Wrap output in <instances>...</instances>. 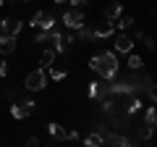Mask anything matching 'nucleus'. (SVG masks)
<instances>
[{
	"label": "nucleus",
	"instance_id": "nucleus-1",
	"mask_svg": "<svg viewBox=\"0 0 157 147\" xmlns=\"http://www.w3.org/2000/svg\"><path fill=\"white\" fill-rule=\"evenodd\" d=\"M89 68H92L94 74H100L105 81H113V79L118 76V68H121V63H118V55H115V53L105 50V53H97V55H92Z\"/></svg>",
	"mask_w": 157,
	"mask_h": 147
},
{
	"label": "nucleus",
	"instance_id": "nucleus-2",
	"mask_svg": "<svg viewBox=\"0 0 157 147\" xmlns=\"http://www.w3.org/2000/svg\"><path fill=\"white\" fill-rule=\"evenodd\" d=\"M45 84H47V71H45V68H34V71L26 74V79H24V87H26L29 92L45 89Z\"/></svg>",
	"mask_w": 157,
	"mask_h": 147
},
{
	"label": "nucleus",
	"instance_id": "nucleus-3",
	"mask_svg": "<svg viewBox=\"0 0 157 147\" xmlns=\"http://www.w3.org/2000/svg\"><path fill=\"white\" fill-rule=\"evenodd\" d=\"M34 108H37V102H34V100L21 97V100H16V102L11 105V116H13V118H18V121H21V118H29V116L34 113Z\"/></svg>",
	"mask_w": 157,
	"mask_h": 147
},
{
	"label": "nucleus",
	"instance_id": "nucleus-4",
	"mask_svg": "<svg viewBox=\"0 0 157 147\" xmlns=\"http://www.w3.org/2000/svg\"><path fill=\"white\" fill-rule=\"evenodd\" d=\"M32 24L34 29H37V32H50V29H55V16H52V13H47V11H37L32 16Z\"/></svg>",
	"mask_w": 157,
	"mask_h": 147
},
{
	"label": "nucleus",
	"instance_id": "nucleus-5",
	"mask_svg": "<svg viewBox=\"0 0 157 147\" xmlns=\"http://www.w3.org/2000/svg\"><path fill=\"white\" fill-rule=\"evenodd\" d=\"M21 29H24V21H21V18L8 16V18L0 21V37H13V40H16L18 34H21Z\"/></svg>",
	"mask_w": 157,
	"mask_h": 147
},
{
	"label": "nucleus",
	"instance_id": "nucleus-6",
	"mask_svg": "<svg viewBox=\"0 0 157 147\" xmlns=\"http://www.w3.org/2000/svg\"><path fill=\"white\" fill-rule=\"evenodd\" d=\"M84 13H81V8H71V11H66L63 13V24H66L71 32H76V29H81L84 26Z\"/></svg>",
	"mask_w": 157,
	"mask_h": 147
},
{
	"label": "nucleus",
	"instance_id": "nucleus-7",
	"mask_svg": "<svg viewBox=\"0 0 157 147\" xmlns=\"http://www.w3.org/2000/svg\"><path fill=\"white\" fill-rule=\"evenodd\" d=\"M113 47H115V53H123V55H128V53H134V40H131L128 34H118L115 42H113Z\"/></svg>",
	"mask_w": 157,
	"mask_h": 147
},
{
	"label": "nucleus",
	"instance_id": "nucleus-8",
	"mask_svg": "<svg viewBox=\"0 0 157 147\" xmlns=\"http://www.w3.org/2000/svg\"><path fill=\"white\" fill-rule=\"evenodd\" d=\"M92 34H94V40H107V37L115 34V26H113L110 21H102V24H97V26L92 29Z\"/></svg>",
	"mask_w": 157,
	"mask_h": 147
},
{
	"label": "nucleus",
	"instance_id": "nucleus-9",
	"mask_svg": "<svg viewBox=\"0 0 157 147\" xmlns=\"http://www.w3.org/2000/svg\"><path fill=\"white\" fill-rule=\"evenodd\" d=\"M105 145L107 147H131V142H128V137H123V134H110V131H107Z\"/></svg>",
	"mask_w": 157,
	"mask_h": 147
},
{
	"label": "nucleus",
	"instance_id": "nucleus-10",
	"mask_svg": "<svg viewBox=\"0 0 157 147\" xmlns=\"http://www.w3.org/2000/svg\"><path fill=\"white\" fill-rule=\"evenodd\" d=\"M121 16H123V6H121V3H110V6L105 8V18H107L110 24H115Z\"/></svg>",
	"mask_w": 157,
	"mask_h": 147
},
{
	"label": "nucleus",
	"instance_id": "nucleus-11",
	"mask_svg": "<svg viewBox=\"0 0 157 147\" xmlns=\"http://www.w3.org/2000/svg\"><path fill=\"white\" fill-rule=\"evenodd\" d=\"M47 134L52 137V139H68V129L60 124H47Z\"/></svg>",
	"mask_w": 157,
	"mask_h": 147
},
{
	"label": "nucleus",
	"instance_id": "nucleus-12",
	"mask_svg": "<svg viewBox=\"0 0 157 147\" xmlns=\"http://www.w3.org/2000/svg\"><path fill=\"white\" fill-rule=\"evenodd\" d=\"M0 53H3V55L16 53V40H13V37H0Z\"/></svg>",
	"mask_w": 157,
	"mask_h": 147
},
{
	"label": "nucleus",
	"instance_id": "nucleus-13",
	"mask_svg": "<svg viewBox=\"0 0 157 147\" xmlns=\"http://www.w3.org/2000/svg\"><path fill=\"white\" fill-rule=\"evenodd\" d=\"M141 110V100L136 95H131L128 100H126V116H134V113H139Z\"/></svg>",
	"mask_w": 157,
	"mask_h": 147
},
{
	"label": "nucleus",
	"instance_id": "nucleus-14",
	"mask_svg": "<svg viewBox=\"0 0 157 147\" xmlns=\"http://www.w3.org/2000/svg\"><path fill=\"white\" fill-rule=\"evenodd\" d=\"M73 40H81V42H92V40H94V34H92V29H89V26L84 24L81 29H76V32H73Z\"/></svg>",
	"mask_w": 157,
	"mask_h": 147
},
{
	"label": "nucleus",
	"instance_id": "nucleus-15",
	"mask_svg": "<svg viewBox=\"0 0 157 147\" xmlns=\"http://www.w3.org/2000/svg\"><path fill=\"white\" fill-rule=\"evenodd\" d=\"M55 53H52V50H45V53H42V58H39V68H45V71H47V68H50V66H55Z\"/></svg>",
	"mask_w": 157,
	"mask_h": 147
},
{
	"label": "nucleus",
	"instance_id": "nucleus-16",
	"mask_svg": "<svg viewBox=\"0 0 157 147\" xmlns=\"http://www.w3.org/2000/svg\"><path fill=\"white\" fill-rule=\"evenodd\" d=\"M102 145H105V137L94 134V131H92V134L84 139V147H102Z\"/></svg>",
	"mask_w": 157,
	"mask_h": 147
},
{
	"label": "nucleus",
	"instance_id": "nucleus-17",
	"mask_svg": "<svg viewBox=\"0 0 157 147\" xmlns=\"http://www.w3.org/2000/svg\"><path fill=\"white\" fill-rule=\"evenodd\" d=\"M136 134H139V139H152V137H155V126H147V124H141L139 129H136Z\"/></svg>",
	"mask_w": 157,
	"mask_h": 147
},
{
	"label": "nucleus",
	"instance_id": "nucleus-18",
	"mask_svg": "<svg viewBox=\"0 0 157 147\" xmlns=\"http://www.w3.org/2000/svg\"><path fill=\"white\" fill-rule=\"evenodd\" d=\"M66 74H68V68H66V66H50V76H52L55 81L66 79Z\"/></svg>",
	"mask_w": 157,
	"mask_h": 147
},
{
	"label": "nucleus",
	"instance_id": "nucleus-19",
	"mask_svg": "<svg viewBox=\"0 0 157 147\" xmlns=\"http://www.w3.org/2000/svg\"><path fill=\"white\" fill-rule=\"evenodd\" d=\"M141 66H144L141 55H136V53H128V68H131V71H139Z\"/></svg>",
	"mask_w": 157,
	"mask_h": 147
},
{
	"label": "nucleus",
	"instance_id": "nucleus-20",
	"mask_svg": "<svg viewBox=\"0 0 157 147\" xmlns=\"http://www.w3.org/2000/svg\"><path fill=\"white\" fill-rule=\"evenodd\" d=\"M144 124H147V126H155V124H157V113H155V108H147V110H144Z\"/></svg>",
	"mask_w": 157,
	"mask_h": 147
},
{
	"label": "nucleus",
	"instance_id": "nucleus-21",
	"mask_svg": "<svg viewBox=\"0 0 157 147\" xmlns=\"http://www.w3.org/2000/svg\"><path fill=\"white\" fill-rule=\"evenodd\" d=\"M113 26H118V29H128V26H134V18H131V16H121L115 24H113Z\"/></svg>",
	"mask_w": 157,
	"mask_h": 147
},
{
	"label": "nucleus",
	"instance_id": "nucleus-22",
	"mask_svg": "<svg viewBox=\"0 0 157 147\" xmlns=\"http://www.w3.org/2000/svg\"><path fill=\"white\" fill-rule=\"evenodd\" d=\"M50 32H52V29H50ZM50 32H37V34H34V42H37V45L50 42Z\"/></svg>",
	"mask_w": 157,
	"mask_h": 147
},
{
	"label": "nucleus",
	"instance_id": "nucleus-23",
	"mask_svg": "<svg viewBox=\"0 0 157 147\" xmlns=\"http://www.w3.org/2000/svg\"><path fill=\"white\" fill-rule=\"evenodd\" d=\"M86 95H89L92 100H97V81H89V87H86Z\"/></svg>",
	"mask_w": 157,
	"mask_h": 147
},
{
	"label": "nucleus",
	"instance_id": "nucleus-24",
	"mask_svg": "<svg viewBox=\"0 0 157 147\" xmlns=\"http://www.w3.org/2000/svg\"><path fill=\"white\" fill-rule=\"evenodd\" d=\"M26 147H39V139H37V137H29V139H26Z\"/></svg>",
	"mask_w": 157,
	"mask_h": 147
},
{
	"label": "nucleus",
	"instance_id": "nucleus-25",
	"mask_svg": "<svg viewBox=\"0 0 157 147\" xmlns=\"http://www.w3.org/2000/svg\"><path fill=\"white\" fill-rule=\"evenodd\" d=\"M68 3H73V8H81V6H86L89 0H68Z\"/></svg>",
	"mask_w": 157,
	"mask_h": 147
},
{
	"label": "nucleus",
	"instance_id": "nucleus-26",
	"mask_svg": "<svg viewBox=\"0 0 157 147\" xmlns=\"http://www.w3.org/2000/svg\"><path fill=\"white\" fill-rule=\"evenodd\" d=\"M144 45L149 47V50H155V40H152V37H144Z\"/></svg>",
	"mask_w": 157,
	"mask_h": 147
},
{
	"label": "nucleus",
	"instance_id": "nucleus-27",
	"mask_svg": "<svg viewBox=\"0 0 157 147\" xmlns=\"http://www.w3.org/2000/svg\"><path fill=\"white\" fill-rule=\"evenodd\" d=\"M3 76H8V66L6 63H0V79H3Z\"/></svg>",
	"mask_w": 157,
	"mask_h": 147
},
{
	"label": "nucleus",
	"instance_id": "nucleus-28",
	"mask_svg": "<svg viewBox=\"0 0 157 147\" xmlns=\"http://www.w3.org/2000/svg\"><path fill=\"white\" fill-rule=\"evenodd\" d=\"M52 3H55V6H63V3H68V0H52Z\"/></svg>",
	"mask_w": 157,
	"mask_h": 147
},
{
	"label": "nucleus",
	"instance_id": "nucleus-29",
	"mask_svg": "<svg viewBox=\"0 0 157 147\" xmlns=\"http://www.w3.org/2000/svg\"><path fill=\"white\" fill-rule=\"evenodd\" d=\"M3 3H6V0H0V6H3Z\"/></svg>",
	"mask_w": 157,
	"mask_h": 147
},
{
	"label": "nucleus",
	"instance_id": "nucleus-30",
	"mask_svg": "<svg viewBox=\"0 0 157 147\" xmlns=\"http://www.w3.org/2000/svg\"><path fill=\"white\" fill-rule=\"evenodd\" d=\"M21 3H26V0H21Z\"/></svg>",
	"mask_w": 157,
	"mask_h": 147
},
{
	"label": "nucleus",
	"instance_id": "nucleus-31",
	"mask_svg": "<svg viewBox=\"0 0 157 147\" xmlns=\"http://www.w3.org/2000/svg\"><path fill=\"white\" fill-rule=\"evenodd\" d=\"M0 147H3V145H0Z\"/></svg>",
	"mask_w": 157,
	"mask_h": 147
}]
</instances>
